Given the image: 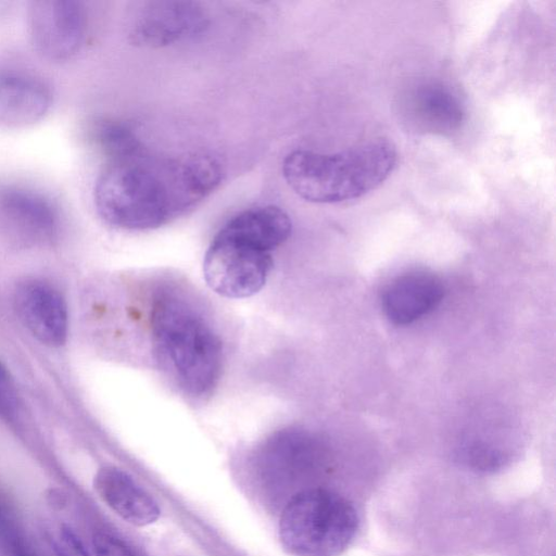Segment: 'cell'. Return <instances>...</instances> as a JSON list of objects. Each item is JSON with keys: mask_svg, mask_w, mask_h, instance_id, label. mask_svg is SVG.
I'll use <instances>...</instances> for the list:
<instances>
[{"mask_svg": "<svg viewBox=\"0 0 556 556\" xmlns=\"http://www.w3.org/2000/svg\"><path fill=\"white\" fill-rule=\"evenodd\" d=\"M222 179V166L212 155L167 157L142 149L106 163L96 180L93 201L106 224L124 230H151L195 207Z\"/></svg>", "mask_w": 556, "mask_h": 556, "instance_id": "1", "label": "cell"}, {"mask_svg": "<svg viewBox=\"0 0 556 556\" xmlns=\"http://www.w3.org/2000/svg\"><path fill=\"white\" fill-rule=\"evenodd\" d=\"M156 352L178 384L193 396L208 394L223 367V348L207 320L175 290L156 292L150 308Z\"/></svg>", "mask_w": 556, "mask_h": 556, "instance_id": "2", "label": "cell"}, {"mask_svg": "<svg viewBox=\"0 0 556 556\" xmlns=\"http://www.w3.org/2000/svg\"><path fill=\"white\" fill-rule=\"evenodd\" d=\"M397 162L394 144L376 140L337 153L290 152L282 163L289 187L314 203H338L361 198L378 188Z\"/></svg>", "mask_w": 556, "mask_h": 556, "instance_id": "3", "label": "cell"}, {"mask_svg": "<svg viewBox=\"0 0 556 556\" xmlns=\"http://www.w3.org/2000/svg\"><path fill=\"white\" fill-rule=\"evenodd\" d=\"M358 523L348 498L327 489H307L285 506L279 535L294 556H337L353 541Z\"/></svg>", "mask_w": 556, "mask_h": 556, "instance_id": "4", "label": "cell"}, {"mask_svg": "<svg viewBox=\"0 0 556 556\" xmlns=\"http://www.w3.org/2000/svg\"><path fill=\"white\" fill-rule=\"evenodd\" d=\"M273 267L271 252L223 227L213 238L203 261L207 285L226 298H247L265 285Z\"/></svg>", "mask_w": 556, "mask_h": 556, "instance_id": "5", "label": "cell"}, {"mask_svg": "<svg viewBox=\"0 0 556 556\" xmlns=\"http://www.w3.org/2000/svg\"><path fill=\"white\" fill-rule=\"evenodd\" d=\"M27 24L35 50L49 61L63 62L74 58L86 39L87 17L83 4L77 1H33Z\"/></svg>", "mask_w": 556, "mask_h": 556, "instance_id": "6", "label": "cell"}, {"mask_svg": "<svg viewBox=\"0 0 556 556\" xmlns=\"http://www.w3.org/2000/svg\"><path fill=\"white\" fill-rule=\"evenodd\" d=\"M206 25L207 17L198 2L149 1L135 13L129 39L139 47L161 48L198 35Z\"/></svg>", "mask_w": 556, "mask_h": 556, "instance_id": "7", "label": "cell"}, {"mask_svg": "<svg viewBox=\"0 0 556 556\" xmlns=\"http://www.w3.org/2000/svg\"><path fill=\"white\" fill-rule=\"evenodd\" d=\"M14 304L21 321L40 343L52 348L65 343L68 309L54 286L41 279H26L15 289Z\"/></svg>", "mask_w": 556, "mask_h": 556, "instance_id": "8", "label": "cell"}, {"mask_svg": "<svg viewBox=\"0 0 556 556\" xmlns=\"http://www.w3.org/2000/svg\"><path fill=\"white\" fill-rule=\"evenodd\" d=\"M0 218L12 233L29 243L51 242L60 229V215L54 203L41 192L26 187L0 189Z\"/></svg>", "mask_w": 556, "mask_h": 556, "instance_id": "9", "label": "cell"}, {"mask_svg": "<svg viewBox=\"0 0 556 556\" xmlns=\"http://www.w3.org/2000/svg\"><path fill=\"white\" fill-rule=\"evenodd\" d=\"M404 114L419 130L451 135L465 119L464 106L453 91L439 83H424L408 91L404 99Z\"/></svg>", "mask_w": 556, "mask_h": 556, "instance_id": "10", "label": "cell"}, {"mask_svg": "<svg viewBox=\"0 0 556 556\" xmlns=\"http://www.w3.org/2000/svg\"><path fill=\"white\" fill-rule=\"evenodd\" d=\"M52 104L49 86L34 75L0 71V126L20 128L41 121Z\"/></svg>", "mask_w": 556, "mask_h": 556, "instance_id": "11", "label": "cell"}, {"mask_svg": "<svg viewBox=\"0 0 556 556\" xmlns=\"http://www.w3.org/2000/svg\"><path fill=\"white\" fill-rule=\"evenodd\" d=\"M93 489L102 502L128 523L144 527L160 516L154 498L117 467L99 468L93 477Z\"/></svg>", "mask_w": 556, "mask_h": 556, "instance_id": "12", "label": "cell"}, {"mask_svg": "<svg viewBox=\"0 0 556 556\" xmlns=\"http://www.w3.org/2000/svg\"><path fill=\"white\" fill-rule=\"evenodd\" d=\"M443 295L444 287L437 276L425 271L408 273L387 288L383 311L393 324L408 325L433 311Z\"/></svg>", "mask_w": 556, "mask_h": 556, "instance_id": "13", "label": "cell"}, {"mask_svg": "<svg viewBox=\"0 0 556 556\" xmlns=\"http://www.w3.org/2000/svg\"><path fill=\"white\" fill-rule=\"evenodd\" d=\"M223 227L271 252L289 238L292 224L285 211L266 205L245 210Z\"/></svg>", "mask_w": 556, "mask_h": 556, "instance_id": "14", "label": "cell"}, {"mask_svg": "<svg viewBox=\"0 0 556 556\" xmlns=\"http://www.w3.org/2000/svg\"><path fill=\"white\" fill-rule=\"evenodd\" d=\"M91 140L108 162L131 156L143 149L134 129L117 119L96 122L91 128Z\"/></svg>", "mask_w": 556, "mask_h": 556, "instance_id": "15", "label": "cell"}, {"mask_svg": "<svg viewBox=\"0 0 556 556\" xmlns=\"http://www.w3.org/2000/svg\"><path fill=\"white\" fill-rule=\"evenodd\" d=\"M18 407L20 399L15 383L5 366L0 362V416L12 418L17 414Z\"/></svg>", "mask_w": 556, "mask_h": 556, "instance_id": "16", "label": "cell"}, {"mask_svg": "<svg viewBox=\"0 0 556 556\" xmlns=\"http://www.w3.org/2000/svg\"><path fill=\"white\" fill-rule=\"evenodd\" d=\"M54 556H89L84 543L68 526H62L54 540Z\"/></svg>", "mask_w": 556, "mask_h": 556, "instance_id": "17", "label": "cell"}, {"mask_svg": "<svg viewBox=\"0 0 556 556\" xmlns=\"http://www.w3.org/2000/svg\"><path fill=\"white\" fill-rule=\"evenodd\" d=\"M92 544L96 556H137L124 542L105 532H97Z\"/></svg>", "mask_w": 556, "mask_h": 556, "instance_id": "18", "label": "cell"}]
</instances>
